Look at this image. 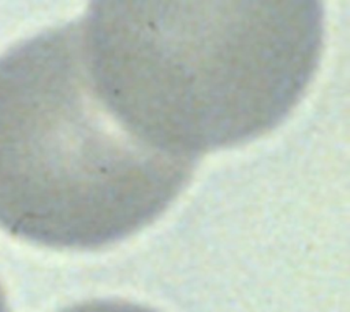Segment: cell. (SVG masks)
Segmentation results:
<instances>
[{
  "instance_id": "cell-1",
  "label": "cell",
  "mask_w": 350,
  "mask_h": 312,
  "mask_svg": "<svg viewBox=\"0 0 350 312\" xmlns=\"http://www.w3.org/2000/svg\"><path fill=\"white\" fill-rule=\"evenodd\" d=\"M104 105L135 137L193 159L273 129L323 47L317 1H96L75 21Z\"/></svg>"
},
{
  "instance_id": "cell-3",
  "label": "cell",
  "mask_w": 350,
  "mask_h": 312,
  "mask_svg": "<svg viewBox=\"0 0 350 312\" xmlns=\"http://www.w3.org/2000/svg\"><path fill=\"white\" fill-rule=\"evenodd\" d=\"M62 312H154L146 307L119 300H94L75 304Z\"/></svg>"
},
{
  "instance_id": "cell-4",
  "label": "cell",
  "mask_w": 350,
  "mask_h": 312,
  "mask_svg": "<svg viewBox=\"0 0 350 312\" xmlns=\"http://www.w3.org/2000/svg\"><path fill=\"white\" fill-rule=\"evenodd\" d=\"M0 312H10V308H8V302H7V298H5V294H4V290L0 285Z\"/></svg>"
},
{
  "instance_id": "cell-2",
  "label": "cell",
  "mask_w": 350,
  "mask_h": 312,
  "mask_svg": "<svg viewBox=\"0 0 350 312\" xmlns=\"http://www.w3.org/2000/svg\"><path fill=\"white\" fill-rule=\"evenodd\" d=\"M193 159L159 151L97 96L77 23L0 55V227L60 249H94L152 223Z\"/></svg>"
}]
</instances>
